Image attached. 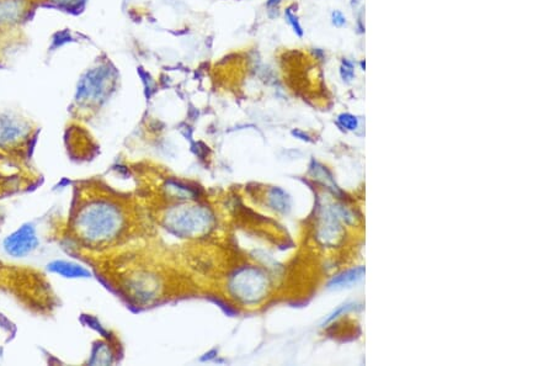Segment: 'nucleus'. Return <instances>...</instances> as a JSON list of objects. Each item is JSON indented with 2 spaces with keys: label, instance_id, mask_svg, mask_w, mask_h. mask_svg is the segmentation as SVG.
<instances>
[{
  "label": "nucleus",
  "instance_id": "1",
  "mask_svg": "<svg viewBox=\"0 0 554 366\" xmlns=\"http://www.w3.org/2000/svg\"><path fill=\"white\" fill-rule=\"evenodd\" d=\"M123 226L122 211L105 200L94 201L81 207L74 223L78 236L91 244L111 242L121 235Z\"/></svg>",
  "mask_w": 554,
  "mask_h": 366
},
{
  "label": "nucleus",
  "instance_id": "2",
  "mask_svg": "<svg viewBox=\"0 0 554 366\" xmlns=\"http://www.w3.org/2000/svg\"><path fill=\"white\" fill-rule=\"evenodd\" d=\"M213 222V216L201 206H181L169 211L165 225L179 236H197L204 233Z\"/></svg>",
  "mask_w": 554,
  "mask_h": 366
},
{
  "label": "nucleus",
  "instance_id": "3",
  "mask_svg": "<svg viewBox=\"0 0 554 366\" xmlns=\"http://www.w3.org/2000/svg\"><path fill=\"white\" fill-rule=\"evenodd\" d=\"M229 290L244 305H255L266 293L268 279L253 266L241 268L229 279Z\"/></svg>",
  "mask_w": 554,
  "mask_h": 366
},
{
  "label": "nucleus",
  "instance_id": "4",
  "mask_svg": "<svg viewBox=\"0 0 554 366\" xmlns=\"http://www.w3.org/2000/svg\"><path fill=\"white\" fill-rule=\"evenodd\" d=\"M111 81V71L109 67L100 66L89 71L80 79L77 91L79 103H96L106 94Z\"/></svg>",
  "mask_w": 554,
  "mask_h": 366
},
{
  "label": "nucleus",
  "instance_id": "5",
  "mask_svg": "<svg viewBox=\"0 0 554 366\" xmlns=\"http://www.w3.org/2000/svg\"><path fill=\"white\" fill-rule=\"evenodd\" d=\"M39 245L36 231L31 225H24L7 236L4 241V249L9 255L22 258L31 254Z\"/></svg>",
  "mask_w": 554,
  "mask_h": 366
},
{
  "label": "nucleus",
  "instance_id": "6",
  "mask_svg": "<svg viewBox=\"0 0 554 366\" xmlns=\"http://www.w3.org/2000/svg\"><path fill=\"white\" fill-rule=\"evenodd\" d=\"M48 270L68 279L89 278L90 276V273L85 268H83V266L78 265L76 263H71V261L56 260L53 263L48 264Z\"/></svg>",
  "mask_w": 554,
  "mask_h": 366
},
{
  "label": "nucleus",
  "instance_id": "7",
  "mask_svg": "<svg viewBox=\"0 0 554 366\" xmlns=\"http://www.w3.org/2000/svg\"><path fill=\"white\" fill-rule=\"evenodd\" d=\"M363 276H365V268H362V266H360V268L350 269V270L344 271V273L339 274V275H336L335 278L331 279L330 283L328 284V287L335 288V290L351 287V286L355 285V284L360 283V281L363 279Z\"/></svg>",
  "mask_w": 554,
  "mask_h": 366
},
{
  "label": "nucleus",
  "instance_id": "8",
  "mask_svg": "<svg viewBox=\"0 0 554 366\" xmlns=\"http://www.w3.org/2000/svg\"><path fill=\"white\" fill-rule=\"evenodd\" d=\"M20 134H21V128L19 124L12 121H6L1 124V128H0V142L9 143V142L15 141Z\"/></svg>",
  "mask_w": 554,
  "mask_h": 366
},
{
  "label": "nucleus",
  "instance_id": "9",
  "mask_svg": "<svg viewBox=\"0 0 554 366\" xmlns=\"http://www.w3.org/2000/svg\"><path fill=\"white\" fill-rule=\"evenodd\" d=\"M166 190L170 191L171 195L175 199H183V200H186V199L192 198L195 195V191L192 189L180 183H176V181H169L166 184Z\"/></svg>",
  "mask_w": 554,
  "mask_h": 366
},
{
  "label": "nucleus",
  "instance_id": "10",
  "mask_svg": "<svg viewBox=\"0 0 554 366\" xmlns=\"http://www.w3.org/2000/svg\"><path fill=\"white\" fill-rule=\"evenodd\" d=\"M270 200L273 207L277 211L286 212V211L289 208L288 198H287V195L281 190V189H274V190L271 191Z\"/></svg>",
  "mask_w": 554,
  "mask_h": 366
},
{
  "label": "nucleus",
  "instance_id": "11",
  "mask_svg": "<svg viewBox=\"0 0 554 366\" xmlns=\"http://www.w3.org/2000/svg\"><path fill=\"white\" fill-rule=\"evenodd\" d=\"M339 126L348 131H355L358 128V119L351 114H341L338 118Z\"/></svg>",
  "mask_w": 554,
  "mask_h": 366
},
{
  "label": "nucleus",
  "instance_id": "12",
  "mask_svg": "<svg viewBox=\"0 0 554 366\" xmlns=\"http://www.w3.org/2000/svg\"><path fill=\"white\" fill-rule=\"evenodd\" d=\"M284 16H286L287 22H288V24L292 26V29L294 30V32H296L298 36H303V29H302L301 24H299L298 17H297L296 15L293 14V11H292V7H287L286 11H284Z\"/></svg>",
  "mask_w": 554,
  "mask_h": 366
},
{
  "label": "nucleus",
  "instance_id": "13",
  "mask_svg": "<svg viewBox=\"0 0 554 366\" xmlns=\"http://www.w3.org/2000/svg\"><path fill=\"white\" fill-rule=\"evenodd\" d=\"M340 74H341V78L344 79V81H351L354 79V77H355V71H354V64L351 63L350 61H346V59H344L343 61V64H341V68H340Z\"/></svg>",
  "mask_w": 554,
  "mask_h": 366
},
{
  "label": "nucleus",
  "instance_id": "14",
  "mask_svg": "<svg viewBox=\"0 0 554 366\" xmlns=\"http://www.w3.org/2000/svg\"><path fill=\"white\" fill-rule=\"evenodd\" d=\"M346 22V19L345 16H344L343 14H341L340 11H334L333 12V24L335 25V26L338 27H341L344 26Z\"/></svg>",
  "mask_w": 554,
  "mask_h": 366
},
{
  "label": "nucleus",
  "instance_id": "15",
  "mask_svg": "<svg viewBox=\"0 0 554 366\" xmlns=\"http://www.w3.org/2000/svg\"><path fill=\"white\" fill-rule=\"evenodd\" d=\"M51 1L56 2V4L62 5V6H73V5L79 4L80 0H51Z\"/></svg>",
  "mask_w": 554,
  "mask_h": 366
},
{
  "label": "nucleus",
  "instance_id": "16",
  "mask_svg": "<svg viewBox=\"0 0 554 366\" xmlns=\"http://www.w3.org/2000/svg\"><path fill=\"white\" fill-rule=\"evenodd\" d=\"M279 2H281V0H268V2H266V6H268L269 9H271V7L278 6Z\"/></svg>",
  "mask_w": 554,
  "mask_h": 366
},
{
  "label": "nucleus",
  "instance_id": "17",
  "mask_svg": "<svg viewBox=\"0 0 554 366\" xmlns=\"http://www.w3.org/2000/svg\"><path fill=\"white\" fill-rule=\"evenodd\" d=\"M293 134H294V136H297V137H301V139H303V141H311V139H309V136H308V134L302 133L301 131H293Z\"/></svg>",
  "mask_w": 554,
  "mask_h": 366
}]
</instances>
